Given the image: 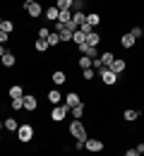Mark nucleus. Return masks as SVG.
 <instances>
[{"label": "nucleus", "instance_id": "obj_1", "mask_svg": "<svg viewBox=\"0 0 144 156\" xmlns=\"http://www.w3.org/2000/svg\"><path fill=\"white\" fill-rule=\"evenodd\" d=\"M67 132L72 135V139H75V142H77V139H79V142H84V139L89 137V135H86V127H84V122L79 120V118H75V120L70 122V127H67Z\"/></svg>", "mask_w": 144, "mask_h": 156}, {"label": "nucleus", "instance_id": "obj_2", "mask_svg": "<svg viewBox=\"0 0 144 156\" xmlns=\"http://www.w3.org/2000/svg\"><path fill=\"white\" fill-rule=\"evenodd\" d=\"M17 137H19V142H24V144L31 142V139H34V125H31V122L19 125V127H17Z\"/></svg>", "mask_w": 144, "mask_h": 156}, {"label": "nucleus", "instance_id": "obj_3", "mask_svg": "<svg viewBox=\"0 0 144 156\" xmlns=\"http://www.w3.org/2000/svg\"><path fill=\"white\" fill-rule=\"evenodd\" d=\"M84 149L86 151H94V154H99L106 149V144H103V139H96V137H86L84 139Z\"/></svg>", "mask_w": 144, "mask_h": 156}, {"label": "nucleus", "instance_id": "obj_4", "mask_svg": "<svg viewBox=\"0 0 144 156\" xmlns=\"http://www.w3.org/2000/svg\"><path fill=\"white\" fill-rule=\"evenodd\" d=\"M67 113H70V108H67L65 103H62V106H60V103H55L53 111H51V120H53V122H62Z\"/></svg>", "mask_w": 144, "mask_h": 156}, {"label": "nucleus", "instance_id": "obj_5", "mask_svg": "<svg viewBox=\"0 0 144 156\" xmlns=\"http://www.w3.org/2000/svg\"><path fill=\"white\" fill-rule=\"evenodd\" d=\"M99 77L103 79V84H108V87H113V84H118V77H120V75H115V72H113L111 67H103L101 72H99Z\"/></svg>", "mask_w": 144, "mask_h": 156}, {"label": "nucleus", "instance_id": "obj_6", "mask_svg": "<svg viewBox=\"0 0 144 156\" xmlns=\"http://www.w3.org/2000/svg\"><path fill=\"white\" fill-rule=\"evenodd\" d=\"M22 103H24V111H26V113H34V111L39 108V101H36L34 94H24V96H22Z\"/></svg>", "mask_w": 144, "mask_h": 156}, {"label": "nucleus", "instance_id": "obj_7", "mask_svg": "<svg viewBox=\"0 0 144 156\" xmlns=\"http://www.w3.org/2000/svg\"><path fill=\"white\" fill-rule=\"evenodd\" d=\"M24 10H26V15H29L31 20H36V17H41V15H43L41 2H29V5H24Z\"/></svg>", "mask_w": 144, "mask_h": 156}, {"label": "nucleus", "instance_id": "obj_8", "mask_svg": "<svg viewBox=\"0 0 144 156\" xmlns=\"http://www.w3.org/2000/svg\"><path fill=\"white\" fill-rule=\"evenodd\" d=\"M79 103H82V98H79L77 91H70V94L65 96V106H67V108H75V106H79Z\"/></svg>", "mask_w": 144, "mask_h": 156}, {"label": "nucleus", "instance_id": "obj_9", "mask_svg": "<svg viewBox=\"0 0 144 156\" xmlns=\"http://www.w3.org/2000/svg\"><path fill=\"white\" fill-rule=\"evenodd\" d=\"M2 127H5V130H10V132H17L19 122H17V118H15V115H10V118H5V120H2Z\"/></svg>", "mask_w": 144, "mask_h": 156}, {"label": "nucleus", "instance_id": "obj_10", "mask_svg": "<svg viewBox=\"0 0 144 156\" xmlns=\"http://www.w3.org/2000/svg\"><path fill=\"white\" fill-rule=\"evenodd\" d=\"M43 15H46V20L58 22V17H60V10H58L55 5H51V7H46V10H43Z\"/></svg>", "mask_w": 144, "mask_h": 156}, {"label": "nucleus", "instance_id": "obj_11", "mask_svg": "<svg viewBox=\"0 0 144 156\" xmlns=\"http://www.w3.org/2000/svg\"><path fill=\"white\" fill-rule=\"evenodd\" d=\"M125 67H127V62H125V60H120V58H115L113 62H111V70H113L115 75H123Z\"/></svg>", "mask_w": 144, "mask_h": 156}, {"label": "nucleus", "instance_id": "obj_12", "mask_svg": "<svg viewBox=\"0 0 144 156\" xmlns=\"http://www.w3.org/2000/svg\"><path fill=\"white\" fill-rule=\"evenodd\" d=\"M72 22H75V27L79 29L84 22H86V15H84V10H75V12H72Z\"/></svg>", "mask_w": 144, "mask_h": 156}, {"label": "nucleus", "instance_id": "obj_13", "mask_svg": "<svg viewBox=\"0 0 144 156\" xmlns=\"http://www.w3.org/2000/svg\"><path fill=\"white\" fill-rule=\"evenodd\" d=\"M135 43H137V39H135L132 34H123V36H120V46H123V48H132Z\"/></svg>", "mask_w": 144, "mask_h": 156}, {"label": "nucleus", "instance_id": "obj_14", "mask_svg": "<svg viewBox=\"0 0 144 156\" xmlns=\"http://www.w3.org/2000/svg\"><path fill=\"white\" fill-rule=\"evenodd\" d=\"M51 79H53V84H58V87H60V84H65V82H67V75H65L62 70H55V72L51 75Z\"/></svg>", "mask_w": 144, "mask_h": 156}, {"label": "nucleus", "instance_id": "obj_15", "mask_svg": "<svg viewBox=\"0 0 144 156\" xmlns=\"http://www.w3.org/2000/svg\"><path fill=\"white\" fill-rule=\"evenodd\" d=\"M86 24H91V29H96V27L101 24V15H99V12H89V15H86Z\"/></svg>", "mask_w": 144, "mask_h": 156}, {"label": "nucleus", "instance_id": "obj_16", "mask_svg": "<svg viewBox=\"0 0 144 156\" xmlns=\"http://www.w3.org/2000/svg\"><path fill=\"white\" fill-rule=\"evenodd\" d=\"M48 48H51V46H48V41H46V39H36V41H34V51H36V53H46Z\"/></svg>", "mask_w": 144, "mask_h": 156}, {"label": "nucleus", "instance_id": "obj_17", "mask_svg": "<svg viewBox=\"0 0 144 156\" xmlns=\"http://www.w3.org/2000/svg\"><path fill=\"white\" fill-rule=\"evenodd\" d=\"M24 96V87L22 84H12L10 87V98H22Z\"/></svg>", "mask_w": 144, "mask_h": 156}, {"label": "nucleus", "instance_id": "obj_18", "mask_svg": "<svg viewBox=\"0 0 144 156\" xmlns=\"http://www.w3.org/2000/svg\"><path fill=\"white\" fill-rule=\"evenodd\" d=\"M101 34H99V31H91V34H86V43H89V46H99V43H101Z\"/></svg>", "mask_w": 144, "mask_h": 156}, {"label": "nucleus", "instance_id": "obj_19", "mask_svg": "<svg viewBox=\"0 0 144 156\" xmlns=\"http://www.w3.org/2000/svg\"><path fill=\"white\" fill-rule=\"evenodd\" d=\"M48 101H51V106H55V103L62 101V94L58 91V89H51V91H48Z\"/></svg>", "mask_w": 144, "mask_h": 156}, {"label": "nucleus", "instance_id": "obj_20", "mask_svg": "<svg viewBox=\"0 0 144 156\" xmlns=\"http://www.w3.org/2000/svg\"><path fill=\"white\" fill-rule=\"evenodd\" d=\"M123 118L127 120V122H135V120L139 118V111H137V108H127V111L123 113Z\"/></svg>", "mask_w": 144, "mask_h": 156}, {"label": "nucleus", "instance_id": "obj_21", "mask_svg": "<svg viewBox=\"0 0 144 156\" xmlns=\"http://www.w3.org/2000/svg\"><path fill=\"white\" fill-rule=\"evenodd\" d=\"M15 62H17L15 53H10V51H7V53L2 55V65H5V67H15Z\"/></svg>", "mask_w": 144, "mask_h": 156}, {"label": "nucleus", "instance_id": "obj_22", "mask_svg": "<svg viewBox=\"0 0 144 156\" xmlns=\"http://www.w3.org/2000/svg\"><path fill=\"white\" fill-rule=\"evenodd\" d=\"M84 111H86V106H84V103H79V106H75V108H70V113H72V118H79V120L84 118Z\"/></svg>", "mask_w": 144, "mask_h": 156}, {"label": "nucleus", "instance_id": "obj_23", "mask_svg": "<svg viewBox=\"0 0 144 156\" xmlns=\"http://www.w3.org/2000/svg\"><path fill=\"white\" fill-rule=\"evenodd\" d=\"M48 46H53V48H55V46H58V43H62L60 41V34H58V31H51V34H48Z\"/></svg>", "mask_w": 144, "mask_h": 156}, {"label": "nucleus", "instance_id": "obj_24", "mask_svg": "<svg viewBox=\"0 0 144 156\" xmlns=\"http://www.w3.org/2000/svg\"><path fill=\"white\" fill-rule=\"evenodd\" d=\"M84 41H86V34H84V31H79V29H77V31L72 34V43H75V46H79V43H84Z\"/></svg>", "mask_w": 144, "mask_h": 156}, {"label": "nucleus", "instance_id": "obj_25", "mask_svg": "<svg viewBox=\"0 0 144 156\" xmlns=\"http://www.w3.org/2000/svg\"><path fill=\"white\" fill-rule=\"evenodd\" d=\"M0 29H2V31H7V34H12V31H15V22H10V20H0Z\"/></svg>", "mask_w": 144, "mask_h": 156}, {"label": "nucleus", "instance_id": "obj_26", "mask_svg": "<svg viewBox=\"0 0 144 156\" xmlns=\"http://www.w3.org/2000/svg\"><path fill=\"white\" fill-rule=\"evenodd\" d=\"M53 5L58 10H72V0H53Z\"/></svg>", "mask_w": 144, "mask_h": 156}, {"label": "nucleus", "instance_id": "obj_27", "mask_svg": "<svg viewBox=\"0 0 144 156\" xmlns=\"http://www.w3.org/2000/svg\"><path fill=\"white\" fill-rule=\"evenodd\" d=\"M99 58L103 60V65H106V67H111V62H113V60H115V55H113V53H111V51H106V53H101V55H99Z\"/></svg>", "mask_w": 144, "mask_h": 156}, {"label": "nucleus", "instance_id": "obj_28", "mask_svg": "<svg viewBox=\"0 0 144 156\" xmlns=\"http://www.w3.org/2000/svg\"><path fill=\"white\" fill-rule=\"evenodd\" d=\"M58 22H62V24L72 22V10H60V17H58Z\"/></svg>", "mask_w": 144, "mask_h": 156}, {"label": "nucleus", "instance_id": "obj_29", "mask_svg": "<svg viewBox=\"0 0 144 156\" xmlns=\"http://www.w3.org/2000/svg\"><path fill=\"white\" fill-rule=\"evenodd\" d=\"M91 60H94V58H89V55H79V67H82V70L91 67Z\"/></svg>", "mask_w": 144, "mask_h": 156}, {"label": "nucleus", "instance_id": "obj_30", "mask_svg": "<svg viewBox=\"0 0 144 156\" xmlns=\"http://www.w3.org/2000/svg\"><path fill=\"white\" fill-rule=\"evenodd\" d=\"M82 77H84V79H89V82H91V79L96 77V70H94V67H86V70H82Z\"/></svg>", "mask_w": 144, "mask_h": 156}, {"label": "nucleus", "instance_id": "obj_31", "mask_svg": "<svg viewBox=\"0 0 144 156\" xmlns=\"http://www.w3.org/2000/svg\"><path fill=\"white\" fill-rule=\"evenodd\" d=\"M91 67H94L96 72H101V70L106 67V65H103V60H101V58H94V60H91Z\"/></svg>", "mask_w": 144, "mask_h": 156}, {"label": "nucleus", "instance_id": "obj_32", "mask_svg": "<svg viewBox=\"0 0 144 156\" xmlns=\"http://www.w3.org/2000/svg\"><path fill=\"white\" fill-rule=\"evenodd\" d=\"M12 111H24V103H22V98H12Z\"/></svg>", "mask_w": 144, "mask_h": 156}, {"label": "nucleus", "instance_id": "obj_33", "mask_svg": "<svg viewBox=\"0 0 144 156\" xmlns=\"http://www.w3.org/2000/svg\"><path fill=\"white\" fill-rule=\"evenodd\" d=\"M48 34H51V29H48V27H41V29L36 31V36H39V39H48Z\"/></svg>", "mask_w": 144, "mask_h": 156}, {"label": "nucleus", "instance_id": "obj_34", "mask_svg": "<svg viewBox=\"0 0 144 156\" xmlns=\"http://www.w3.org/2000/svg\"><path fill=\"white\" fill-rule=\"evenodd\" d=\"M135 39H139V36H144V31H142V27H132V31H130Z\"/></svg>", "mask_w": 144, "mask_h": 156}, {"label": "nucleus", "instance_id": "obj_35", "mask_svg": "<svg viewBox=\"0 0 144 156\" xmlns=\"http://www.w3.org/2000/svg\"><path fill=\"white\" fill-rule=\"evenodd\" d=\"M79 31H84V34H91L94 29H91V24H86V22H84L82 27H79Z\"/></svg>", "mask_w": 144, "mask_h": 156}, {"label": "nucleus", "instance_id": "obj_36", "mask_svg": "<svg viewBox=\"0 0 144 156\" xmlns=\"http://www.w3.org/2000/svg\"><path fill=\"white\" fill-rule=\"evenodd\" d=\"M7 41H10V34H7V31H2V29H0V43H7Z\"/></svg>", "mask_w": 144, "mask_h": 156}, {"label": "nucleus", "instance_id": "obj_37", "mask_svg": "<svg viewBox=\"0 0 144 156\" xmlns=\"http://www.w3.org/2000/svg\"><path fill=\"white\" fill-rule=\"evenodd\" d=\"M135 149H137V154H144V142H139V144H137Z\"/></svg>", "mask_w": 144, "mask_h": 156}, {"label": "nucleus", "instance_id": "obj_38", "mask_svg": "<svg viewBox=\"0 0 144 156\" xmlns=\"http://www.w3.org/2000/svg\"><path fill=\"white\" fill-rule=\"evenodd\" d=\"M5 53H7V51H5V43H0V58H2Z\"/></svg>", "mask_w": 144, "mask_h": 156}, {"label": "nucleus", "instance_id": "obj_39", "mask_svg": "<svg viewBox=\"0 0 144 156\" xmlns=\"http://www.w3.org/2000/svg\"><path fill=\"white\" fill-rule=\"evenodd\" d=\"M22 2H24V5H29V2H36V0H22Z\"/></svg>", "mask_w": 144, "mask_h": 156}, {"label": "nucleus", "instance_id": "obj_40", "mask_svg": "<svg viewBox=\"0 0 144 156\" xmlns=\"http://www.w3.org/2000/svg\"><path fill=\"white\" fill-rule=\"evenodd\" d=\"M0 130H2V120H0Z\"/></svg>", "mask_w": 144, "mask_h": 156}, {"label": "nucleus", "instance_id": "obj_41", "mask_svg": "<svg viewBox=\"0 0 144 156\" xmlns=\"http://www.w3.org/2000/svg\"><path fill=\"white\" fill-rule=\"evenodd\" d=\"M142 31H144V27H142Z\"/></svg>", "mask_w": 144, "mask_h": 156}]
</instances>
